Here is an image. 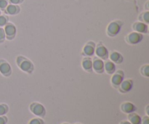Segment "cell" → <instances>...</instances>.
Here are the masks:
<instances>
[{"mask_svg":"<svg viewBox=\"0 0 149 124\" xmlns=\"http://www.w3.org/2000/svg\"><path fill=\"white\" fill-rule=\"evenodd\" d=\"M0 15H1V10H0Z\"/></svg>","mask_w":149,"mask_h":124,"instance_id":"cell-32","label":"cell"},{"mask_svg":"<svg viewBox=\"0 0 149 124\" xmlns=\"http://www.w3.org/2000/svg\"><path fill=\"white\" fill-rule=\"evenodd\" d=\"M132 28L135 32L143 34V33H147L148 30V25L143 22H136L132 26Z\"/></svg>","mask_w":149,"mask_h":124,"instance_id":"cell-12","label":"cell"},{"mask_svg":"<svg viewBox=\"0 0 149 124\" xmlns=\"http://www.w3.org/2000/svg\"><path fill=\"white\" fill-rule=\"evenodd\" d=\"M141 124H149V118L148 116H145V117L142 119Z\"/></svg>","mask_w":149,"mask_h":124,"instance_id":"cell-28","label":"cell"},{"mask_svg":"<svg viewBox=\"0 0 149 124\" xmlns=\"http://www.w3.org/2000/svg\"><path fill=\"white\" fill-rule=\"evenodd\" d=\"M132 87H133V81L130 79H127L124 80L118 88L121 93L125 94V93L130 92L132 89Z\"/></svg>","mask_w":149,"mask_h":124,"instance_id":"cell-8","label":"cell"},{"mask_svg":"<svg viewBox=\"0 0 149 124\" xmlns=\"http://www.w3.org/2000/svg\"><path fill=\"white\" fill-rule=\"evenodd\" d=\"M62 124H68V123H62Z\"/></svg>","mask_w":149,"mask_h":124,"instance_id":"cell-31","label":"cell"},{"mask_svg":"<svg viewBox=\"0 0 149 124\" xmlns=\"http://www.w3.org/2000/svg\"><path fill=\"white\" fill-rule=\"evenodd\" d=\"M20 7L17 4H8L5 9V12L10 15H15L18 14L20 12Z\"/></svg>","mask_w":149,"mask_h":124,"instance_id":"cell-15","label":"cell"},{"mask_svg":"<svg viewBox=\"0 0 149 124\" xmlns=\"http://www.w3.org/2000/svg\"><path fill=\"white\" fill-rule=\"evenodd\" d=\"M8 5V0H0V10H5Z\"/></svg>","mask_w":149,"mask_h":124,"instance_id":"cell-24","label":"cell"},{"mask_svg":"<svg viewBox=\"0 0 149 124\" xmlns=\"http://www.w3.org/2000/svg\"><path fill=\"white\" fill-rule=\"evenodd\" d=\"M30 111L33 113L34 116L37 117L42 118L46 114V109L44 107L43 105L39 103H33L29 106Z\"/></svg>","mask_w":149,"mask_h":124,"instance_id":"cell-2","label":"cell"},{"mask_svg":"<svg viewBox=\"0 0 149 124\" xmlns=\"http://www.w3.org/2000/svg\"><path fill=\"white\" fill-rule=\"evenodd\" d=\"M83 69L87 72H91L93 71V60L90 57H85L81 62Z\"/></svg>","mask_w":149,"mask_h":124,"instance_id":"cell-16","label":"cell"},{"mask_svg":"<svg viewBox=\"0 0 149 124\" xmlns=\"http://www.w3.org/2000/svg\"><path fill=\"white\" fill-rule=\"evenodd\" d=\"M76 124H80V123H76Z\"/></svg>","mask_w":149,"mask_h":124,"instance_id":"cell-33","label":"cell"},{"mask_svg":"<svg viewBox=\"0 0 149 124\" xmlns=\"http://www.w3.org/2000/svg\"><path fill=\"white\" fill-rule=\"evenodd\" d=\"M6 36L5 33H4V28L0 27V43H2L4 42V41L5 40Z\"/></svg>","mask_w":149,"mask_h":124,"instance_id":"cell-25","label":"cell"},{"mask_svg":"<svg viewBox=\"0 0 149 124\" xmlns=\"http://www.w3.org/2000/svg\"><path fill=\"white\" fill-rule=\"evenodd\" d=\"M10 2V4H19L20 3H22L23 1V0H9Z\"/></svg>","mask_w":149,"mask_h":124,"instance_id":"cell-27","label":"cell"},{"mask_svg":"<svg viewBox=\"0 0 149 124\" xmlns=\"http://www.w3.org/2000/svg\"><path fill=\"white\" fill-rule=\"evenodd\" d=\"M0 73L1 75L6 77L10 76L12 73L11 65L3 60H0Z\"/></svg>","mask_w":149,"mask_h":124,"instance_id":"cell-9","label":"cell"},{"mask_svg":"<svg viewBox=\"0 0 149 124\" xmlns=\"http://www.w3.org/2000/svg\"><path fill=\"white\" fill-rule=\"evenodd\" d=\"M93 70L97 73H103L104 72V62L100 58H95L93 61Z\"/></svg>","mask_w":149,"mask_h":124,"instance_id":"cell-11","label":"cell"},{"mask_svg":"<svg viewBox=\"0 0 149 124\" xmlns=\"http://www.w3.org/2000/svg\"><path fill=\"white\" fill-rule=\"evenodd\" d=\"M16 63L22 71L27 73H31L33 71V64L27 58L23 56H18L16 59Z\"/></svg>","mask_w":149,"mask_h":124,"instance_id":"cell-1","label":"cell"},{"mask_svg":"<svg viewBox=\"0 0 149 124\" xmlns=\"http://www.w3.org/2000/svg\"><path fill=\"white\" fill-rule=\"evenodd\" d=\"M128 121L132 124H141L142 118L139 115L134 112L128 114Z\"/></svg>","mask_w":149,"mask_h":124,"instance_id":"cell-17","label":"cell"},{"mask_svg":"<svg viewBox=\"0 0 149 124\" xmlns=\"http://www.w3.org/2000/svg\"><path fill=\"white\" fill-rule=\"evenodd\" d=\"M109 59L111 62L116 64H120L123 62L124 58L123 56L118 52H112L110 55H109Z\"/></svg>","mask_w":149,"mask_h":124,"instance_id":"cell-14","label":"cell"},{"mask_svg":"<svg viewBox=\"0 0 149 124\" xmlns=\"http://www.w3.org/2000/svg\"><path fill=\"white\" fill-rule=\"evenodd\" d=\"M7 121H8V119L6 116H0V124H7Z\"/></svg>","mask_w":149,"mask_h":124,"instance_id":"cell-26","label":"cell"},{"mask_svg":"<svg viewBox=\"0 0 149 124\" xmlns=\"http://www.w3.org/2000/svg\"><path fill=\"white\" fill-rule=\"evenodd\" d=\"M104 71H106L108 74L114 73L116 71V65L111 61H106V63H104Z\"/></svg>","mask_w":149,"mask_h":124,"instance_id":"cell-18","label":"cell"},{"mask_svg":"<svg viewBox=\"0 0 149 124\" xmlns=\"http://www.w3.org/2000/svg\"><path fill=\"white\" fill-rule=\"evenodd\" d=\"M8 22V17L5 15H0V27L4 26Z\"/></svg>","mask_w":149,"mask_h":124,"instance_id":"cell-23","label":"cell"},{"mask_svg":"<svg viewBox=\"0 0 149 124\" xmlns=\"http://www.w3.org/2000/svg\"><path fill=\"white\" fill-rule=\"evenodd\" d=\"M148 108H149V105H147L146 106V113H147V116H148L149 115V112H148Z\"/></svg>","mask_w":149,"mask_h":124,"instance_id":"cell-30","label":"cell"},{"mask_svg":"<svg viewBox=\"0 0 149 124\" xmlns=\"http://www.w3.org/2000/svg\"><path fill=\"white\" fill-rule=\"evenodd\" d=\"M125 78V73L123 71H115L114 73H113L111 78V83L112 86L115 88H118L119 87L122 81H124Z\"/></svg>","mask_w":149,"mask_h":124,"instance_id":"cell-4","label":"cell"},{"mask_svg":"<svg viewBox=\"0 0 149 124\" xmlns=\"http://www.w3.org/2000/svg\"><path fill=\"white\" fill-rule=\"evenodd\" d=\"M95 44L93 42H90L84 46L82 53L86 56L91 57L95 54Z\"/></svg>","mask_w":149,"mask_h":124,"instance_id":"cell-13","label":"cell"},{"mask_svg":"<svg viewBox=\"0 0 149 124\" xmlns=\"http://www.w3.org/2000/svg\"><path fill=\"white\" fill-rule=\"evenodd\" d=\"M28 124H45V122L40 118H32Z\"/></svg>","mask_w":149,"mask_h":124,"instance_id":"cell-22","label":"cell"},{"mask_svg":"<svg viewBox=\"0 0 149 124\" xmlns=\"http://www.w3.org/2000/svg\"><path fill=\"white\" fill-rule=\"evenodd\" d=\"M120 110L124 113L130 114V113H134V112L136 111L137 107L133 103H130V102H125V103H123L121 105Z\"/></svg>","mask_w":149,"mask_h":124,"instance_id":"cell-10","label":"cell"},{"mask_svg":"<svg viewBox=\"0 0 149 124\" xmlns=\"http://www.w3.org/2000/svg\"><path fill=\"white\" fill-rule=\"evenodd\" d=\"M143 39V35L135 31L130 33L126 38L127 42L132 45L138 44L140 42H142Z\"/></svg>","mask_w":149,"mask_h":124,"instance_id":"cell-5","label":"cell"},{"mask_svg":"<svg viewBox=\"0 0 149 124\" xmlns=\"http://www.w3.org/2000/svg\"><path fill=\"white\" fill-rule=\"evenodd\" d=\"M119 124H132L129 121H123L121 122Z\"/></svg>","mask_w":149,"mask_h":124,"instance_id":"cell-29","label":"cell"},{"mask_svg":"<svg viewBox=\"0 0 149 124\" xmlns=\"http://www.w3.org/2000/svg\"><path fill=\"white\" fill-rule=\"evenodd\" d=\"M139 19L140 20H141V22H143V23L148 25L149 23V12L146 11L143 12L142 14L140 15Z\"/></svg>","mask_w":149,"mask_h":124,"instance_id":"cell-19","label":"cell"},{"mask_svg":"<svg viewBox=\"0 0 149 124\" xmlns=\"http://www.w3.org/2000/svg\"><path fill=\"white\" fill-rule=\"evenodd\" d=\"M95 53L97 55V57L103 60H106L109 58V50H108V49L104 45H103L100 43L97 44V47H95Z\"/></svg>","mask_w":149,"mask_h":124,"instance_id":"cell-6","label":"cell"},{"mask_svg":"<svg viewBox=\"0 0 149 124\" xmlns=\"http://www.w3.org/2000/svg\"><path fill=\"white\" fill-rule=\"evenodd\" d=\"M122 24L119 21H113L109 24L107 27V34L111 37H114L117 36L121 31Z\"/></svg>","mask_w":149,"mask_h":124,"instance_id":"cell-3","label":"cell"},{"mask_svg":"<svg viewBox=\"0 0 149 124\" xmlns=\"http://www.w3.org/2000/svg\"><path fill=\"white\" fill-rule=\"evenodd\" d=\"M4 33H5L6 39L8 40H13L16 36V33H17V29L16 27L13 24V23H8L4 26Z\"/></svg>","mask_w":149,"mask_h":124,"instance_id":"cell-7","label":"cell"},{"mask_svg":"<svg viewBox=\"0 0 149 124\" xmlns=\"http://www.w3.org/2000/svg\"><path fill=\"white\" fill-rule=\"evenodd\" d=\"M9 107L6 104H0V116H5L8 113Z\"/></svg>","mask_w":149,"mask_h":124,"instance_id":"cell-21","label":"cell"},{"mask_svg":"<svg viewBox=\"0 0 149 124\" xmlns=\"http://www.w3.org/2000/svg\"><path fill=\"white\" fill-rule=\"evenodd\" d=\"M141 73L143 76L148 78L149 77V65H145L141 67Z\"/></svg>","mask_w":149,"mask_h":124,"instance_id":"cell-20","label":"cell"}]
</instances>
